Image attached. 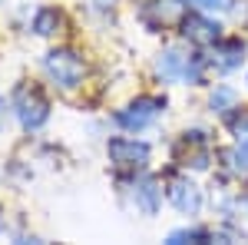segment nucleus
Instances as JSON below:
<instances>
[{
    "mask_svg": "<svg viewBox=\"0 0 248 245\" xmlns=\"http://www.w3.org/2000/svg\"><path fill=\"white\" fill-rule=\"evenodd\" d=\"M86 57L77 47H50L40 57V73L46 76V83L57 93H77L86 83Z\"/></svg>",
    "mask_w": 248,
    "mask_h": 245,
    "instance_id": "nucleus-2",
    "label": "nucleus"
},
{
    "mask_svg": "<svg viewBox=\"0 0 248 245\" xmlns=\"http://www.w3.org/2000/svg\"><path fill=\"white\" fill-rule=\"evenodd\" d=\"M123 199L142 219H155L166 202V186L155 179L153 172H136V176H123Z\"/></svg>",
    "mask_w": 248,
    "mask_h": 245,
    "instance_id": "nucleus-6",
    "label": "nucleus"
},
{
    "mask_svg": "<svg viewBox=\"0 0 248 245\" xmlns=\"http://www.w3.org/2000/svg\"><path fill=\"white\" fill-rule=\"evenodd\" d=\"M10 116H14V110H10V99H7V96H0V132L7 130Z\"/></svg>",
    "mask_w": 248,
    "mask_h": 245,
    "instance_id": "nucleus-18",
    "label": "nucleus"
},
{
    "mask_svg": "<svg viewBox=\"0 0 248 245\" xmlns=\"http://www.w3.org/2000/svg\"><path fill=\"white\" fill-rule=\"evenodd\" d=\"M166 110H169V99L162 93H136L133 99H126L123 106H116L113 113V126L119 132H142L155 130L162 119H166Z\"/></svg>",
    "mask_w": 248,
    "mask_h": 245,
    "instance_id": "nucleus-3",
    "label": "nucleus"
},
{
    "mask_svg": "<svg viewBox=\"0 0 248 245\" xmlns=\"http://www.w3.org/2000/svg\"><path fill=\"white\" fill-rule=\"evenodd\" d=\"M172 159L179 166H186L192 172H205L212 169V159H215V143H212V130H202V126H192V130H182L175 146H172Z\"/></svg>",
    "mask_w": 248,
    "mask_h": 245,
    "instance_id": "nucleus-7",
    "label": "nucleus"
},
{
    "mask_svg": "<svg viewBox=\"0 0 248 245\" xmlns=\"http://www.w3.org/2000/svg\"><path fill=\"white\" fill-rule=\"evenodd\" d=\"M30 33L40 40H53L60 37L63 30H66V14H63V7H57V3H43V7H37L33 14H30Z\"/></svg>",
    "mask_w": 248,
    "mask_h": 245,
    "instance_id": "nucleus-12",
    "label": "nucleus"
},
{
    "mask_svg": "<svg viewBox=\"0 0 248 245\" xmlns=\"http://www.w3.org/2000/svg\"><path fill=\"white\" fill-rule=\"evenodd\" d=\"M215 239V229L209 226H179V229H172V232H166V242L169 245H179V242H212Z\"/></svg>",
    "mask_w": 248,
    "mask_h": 245,
    "instance_id": "nucleus-15",
    "label": "nucleus"
},
{
    "mask_svg": "<svg viewBox=\"0 0 248 245\" xmlns=\"http://www.w3.org/2000/svg\"><path fill=\"white\" fill-rule=\"evenodd\" d=\"M242 209H245V212H248V189H245V192H242Z\"/></svg>",
    "mask_w": 248,
    "mask_h": 245,
    "instance_id": "nucleus-20",
    "label": "nucleus"
},
{
    "mask_svg": "<svg viewBox=\"0 0 248 245\" xmlns=\"http://www.w3.org/2000/svg\"><path fill=\"white\" fill-rule=\"evenodd\" d=\"M245 90H248V73H245Z\"/></svg>",
    "mask_w": 248,
    "mask_h": 245,
    "instance_id": "nucleus-21",
    "label": "nucleus"
},
{
    "mask_svg": "<svg viewBox=\"0 0 248 245\" xmlns=\"http://www.w3.org/2000/svg\"><path fill=\"white\" fill-rule=\"evenodd\" d=\"M209 57L192 43H166L153 57V76L162 86H209Z\"/></svg>",
    "mask_w": 248,
    "mask_h": 245,
    "instance_id": "nucleus-1",
    "label": "nucleus"
},
{
    "mask_svg": "<svg viewBox=\"0 0 248 245\" xmlns=\"http://www.w3.org/2000/svg\"><path fill=\"white\" fill-rule=\"evenodd\" d=\"M186 7H195V10H209V14H225L229 0H182Z\"/></svg>",
    "mask_w": 248,
    "mask_h": 245,
    "instance_id": "nucleus-17",
    "label": "nucleus"
},
{
    "mask_svg": "<svg viewBox=\"0 0 248 245\" xmlns=\"http://www.w3.org/2000/svg\"><path fill=\"white\" fill-rule=\"evenodd\" d=\"M10 110L23 132H40L46 130V123L53 116V103L37 83H17L10 93Z\"/></svg>",
    "mask_w": 248,
    "mask_h": 245,
    "instance_id": "nucleus-5",
    "label": "nucleus"
},
{
    "mask_svg": "<svg viewBox=\"0 0 248 245\" xmlns=\"http://www.w3.org/2000/svg\"><path fill=\"white\" fill-rule=\"evenodd\" d=\"M222 123H225V132H229L232 139H245V136H248V106L238 103Z\"/></svg>",
    "mask_w": 248,
    "mask_h": 245,
    "instance_id": "nucleus-16",
    "label": "nucleus"
},
{
    "mask_svg": "<svg viewBox=\"0 0 248 245\" xmlns=\"http://www.w3.org/2000/svg\"><path fill=\"white\" fill-rule=\"evenodd\" d=\"M90 10H93V14H113L116 0H90Z\"/></svg>",
    "mask_w": 248,
    "mask_h": 245,
    "instance_id": "nucleus-19",
    "label": "nucleus"
},
{
    "mask_svg": "<svg viewBox=\"0 0 248 245\" xmlns=\"http://www.w3.org/2000/svg\"><path fill=\"white\" fill-rule=\"evenodd\" d=\"M175 27H179V37L186 43H192V47H199V50H209L218 37H225V23L215 20V14L195 10V7L182 10V17H179Z\"/></svg>",
    "mask_w": 248,
    "mask_h": 245,
    "instance_id": "nucleus-8",
    "label": "nucleus"
},
{
    "mask_svg": "<svg viewBox=\"0 0 248 245\" xmlns=\"http://www.w3.org/2000/svg\"><path fill=\"white\" fill-rule=\"evenodd\" d=\"M182 7H186L182 0H146V3L136 7V20L142 23L146 33H159V30H166L172 23H179Z\"/></svg>",
    "mask_w": 248,
    "mask_h": 245,
    "instance_id": "nucleus-11",
    "label": "nucleus"
},
{
    "mask_svg": "<svg viewBox=\"0 0 248 245\" xmlns=\"http://www.w3.org/2000/svg\"><path fill=\"white\" fill-rule=\"evenodd\" d=\"M235 106H238V90L232 83H212L209 93H205V110L218 119H225Z\"/></svg>",
    "mask_w": 248,
    "mask_h": 245,
    "instance_id": "nucleus-13",
    "label": "nucleus"
},
{
    "mask_svg": "<svg viewBox=\"0 0 248 245\" xmlns=\"http://www.w3.org/2000/svg\"><path fill=\"white\" fill-rule=\"evenodd\" d=\"M106 163L116 176H136L153 166V143H146L136 132H119L106 139Z\"/></svg>",
    "mask_w": 248,
    "mask_h": 245,
    "instance_id": "nucleus-4",
    "label": "nucleus"
},
{
    "mask_svg": "<svg viewBox=\"0 0 248 245\" xmlns=\"http://www.w3.org/2000/svg\"><path fill=\"white\" fill-rule=\"evenodd\" d=\"M166 202L186 219H199L205 209V189L189 176H169L166 182Z\"/></svg>",
    "mask_w": 248,
    "mask_h": 245,
    "instance_id": "nucleus-9",
    "label": "nucleus"
},
{
    "mask_svg": "<svg viewBox=\"0 0 248 245\" xmlns=\"http://www.w3.org/2000/svg\"><path fill=\"white\" fill-rule=\"evenodd\" d=\"M205 57H209V66L218 76H232L248 63V40L245 37H218L209 47Z\"/></svg>",
    "mask_w": 248,
    "mask_h": 245,
    "instance_id": "nucleus-10",
    "label": "nucleus"
},
{
    "mask_svg": "<svg viewBox=\"0 0 248 245\" xmlns=\"http://www.w3.org/2000/svg\"><path fill=\"white\" fill-rule=\"evenodd\" d=\"M222 166H225V172L229 176H248V136L245 139H235L229 149L222 152Z\"/></svg>",
    "mask_w": 248,
    "mask_h": 245,
    "instance_id": "nucleus-14",
    "label": "nucleus"
}]
</instances>
